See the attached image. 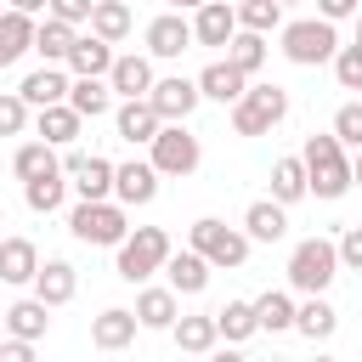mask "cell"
I'll list each match as a JSON object with an SVG mask.
<instances>
[{
    "mask_svg": "<svg viewBox=\"0 0 362 362\" xmlns=\"http://www.w3.org/2000/svg\"><path fill=\"white\" fill-rule=\"evenodd\" d=\"M300 164H305V198H345L351 192V158L334 136H305L300 147Z\"/></svg>",
    "mask_w": 362,
    "mask_h": 362,
    "instance_id": "1",
    "label": "cell"
},
{
    "mask_svg": "<svg viewBox=\"0 0 362 362\" xmlns=\"http://www.w3.org/2000/svg\"><path fill=\"white\" fill-rule=\"evenodd\" d=\"M187 249L215 272H238L243 260H249V238L238 232V226H226V221H215V215H204V221H192L187 226Z\"/></svg>",
    "mask_w": 362,
    "mask_h": 362,
    "instance_id": "2",
    "label": "cell"
},
{
    "mask_svg": "<svg viewBox=\"0 0 362 362\" xmlns=\"http://www.w3.org/2000/svg\"><path fill=\"white\" fill-rule=\"evenodd\" d=\"M339 277V249L334 238H300L288 255V288H300L305 300H322V288Z\"/></svg>",
    "mask_w": 362,
    "mask_h": 362,
    "instance_id": "3",
    "label": "cell"
},
{
    "mask_svg": "<svg viewBox=\"0 0 362 362\" xmlns=\"http://www.w3.org/2000/svg\"><path fill=\"white\" fill-rule=\"evenodd\" d=\"M175 249H170V232L164 226H136L124 243H119V260H113V272L124 277V283H147L153 272H164V260H170Z\"/></svg>",
    "mask_w": 362,
    "mask_h": 362,
    "instance_id": "4",
    "label": "cell"
},
{
    "mask_svg": "<svg viewBox=\"0 0 362 362\" xmlns=\"http://www.w3.org/2000/svg\"><path fill=\"white\" fill-rule=\"evenodd\" d=\"M288 119V90L283 85H249L243 102L232 107V130L238 136H272Z\"/></svg>",
    "mask_w": 362,
    "mask_h": 362,
    "instance_id": "5",
    "label": "cell"
},
{
    "mask_svg": "<svg viewBox=\"0 0 362 362\" xmlns=\"http://www.w3.org/2000/svg\"><path fill=\"white\" fill-rule=\"evenodd\" d=\"M283 57H288L294 68L334 62V57H339V34H334L328 23H317V17H294V23H283Z\"/></svg>",
    "mask_w": 362,
    "mask_h": 362,
    "instance_id": "6",
    "label": "cell"
},
{
    "mask_svg": "<svg viewBox=\"0 0 362 362\" xmlns=\"http://www.w3.org/2000/svg\"><path fill=\"white\" fill-rule=\"evenodd\" d=\"M68 232L79 243H96V249H119L130 238V215L119 204H74L68 209Z\"/></svg>",
    "mask_w": 362,
    "mask_h": 362,
    "instance_id": "7",
    "label": "cell"
},
{
    "mask_svg": "<svg viewBox=\"0 0 362 362\" xmlns=\"http://www.w3.org/2000/svg\"><path fill=\"white\" fill-rule=\"evenodd\" d=\"M198 158H204V147H198V136L187 130V124H164L158 136H153V175H192L198 170Z\"/></svg>",
    "mask_w": 362,
    "mask_h": 362,
    "instance_id": "8",
    "label": "cell"
},
{
    "mask_svg": "<svg viewBox=\"0 0 362 362\" xmlns=\"http://www.w3.org/2000/svg\"><path fill=\"white\" fill-rule=\"evenodd\" d=\"M198 102H204V96H198V85H192V79H181V74H170V79H158V85L147 90V107L158 113V124H187Z\"/></svg>",
    "mask_w": 362,
    "mask_h": 362,
    "instance_id": "9",
    "label": "cell"
},
{
    "mask_svg": "<svg viewBox=\"0 0 362 362\" xmlns=\"http://www.w3.org/2000/svg\"><path fill=\"white\" fill-rule=\"evenodd\" d=\"M181 51H192V17L158 11V17L147 23V62H170V57H181Z\"/></svg>",
    "mask_w": 362,
    "mask_h": 362,
    "instance_id": "10",
    "label": "cell"
},
{
    "mask_svg": "<svg viewBox=\"0 0 362 362\" xmlns=\"http://www.w3.org/2000/svg\"><path fill=\"white\" fill-rule=\"evenodd\" d=\"M153 85H158V74H153V62H147L141 51L113 57V68H107V90H113V96H124V102H147Z\"/></svg>",
    "mask_w": 362,
    "mask_h": 362,
    "instance_id": "11",
    "label": "cell"
},
{
    "mask_svg": "<svg viewBox=\"0 0 362 362\" xmlns=\"http://www.w3.org/2000/svg\"><path fill=\"white\" fill-rule=\"evenodd\" d=\"M158 198V175L147 158H130V164H113V204L119 209H141Z\"/></svg>",
    "mask_w": 362,
    "mask_h": 362,
    "instance_id": "12",
    "label": "cell"
},
{
    "mask_svg": "<svg viewBox=\"0 0 362 362\" xmlns=\"http://www.w3.org/2000/svg\"><path fill=\"white\" fill-rule=\"evenodd\" d=\"M68 68H34L23 85H17V96H23V107L28 113H45V107H62L68 102Z\"/></svg>",
    "mask_w": 362,
    "mask_h": 362,
    "instance_id": "13",
    "label": "cell"
},
{
    "mask_svg": "<svg viewBox=\"0 0 362 362\" xmlns=\"http://www.w3.org/2000/svg\"><path fill=\"white\" fill-rule=\"evenodd\" d=\"M74 288H79L74 260H40V272H34V300H40L45 311L68 305V300H74Z\"/></svg>",
    "mask_w": 362,
    "mask_h": 362,
    "instance_id": "14",
    "label": "cell"
},
{
    "mask_svg": "<svg viewBox=\"0 0 362 362\" xmlns=\"http://www.w3.org/2000/svg\"><path fill=\"white\" fill-rule=\"evenodd\" d=\"M113 57H119L113 45H102L96 34H79L62 68H68V79H107V68H113Z\"/></svg>",
    "mask_w": 362,
    "mask_h": 362,
    "instance_id": "15",
    "label": "cell"
},
{
    "mask_svg": "<svg viewBox=\"0 0 362 362\" xmlns=\"http://www.w3.org/2000/svg\"><path fill=\"white\" fill-rule=\"evenodd\" d=\"M192 85H198V96H204V102H226V107H238V102H243V90H249V79H243L226 57H221V62H209Z\"/></svg>",
    "mask_w": 362,
    "mask_h": 362,
    "instance_id": "16",
    "label": "cell"
},
{
    "mask_svg": "<svg viewBox=\"0 0 362 362\" xmlns=\"http://www.w3.org/2000/svg\"><path fill=\"white\" fill-rule=\"evenodd\" d=\"M136 334H141V322H136L124 305H107V311L90 317V345H96V351H124Z\"/></svg>",
    "mask_w": 362,
    "mask_h": 362,
    "instance_id": "17",
    "label": "cell"
},
{
    "mask_svg": "<svg viewBox=\"0 0 362 362\" xmlns=\"http://www.w3.org/2000/svg\"><path fill=\"white\" fill-rule=\"evenodd\" d=\"M232 34H238V11H232L226 0L198 6V17H192V45H232Z\"/></svg>",
    "mask_w": 362,
    "mask_h": 362,
    "instance_id": "18",
    "label": "cell"
},
{
    "mask_svg": "<svg viewBox=\"0 0 362 362\" xmlns=\"http://www.w3.org/2000/svg\"><path fill=\"white\" fill-rule=\"evenodd\" d=\"M74 192H79V204H113V158H102V153H90L74 175Z\"/></svg>",
    "mask_w": 362,
    "mask_h": 362,
    "instance_id": "19",
    "label": "cell"
},
{
    "mask_svg": "<svg viewBox=\"0 0 362 362\" xmlns=\"http://www.w3.org/2000/svg\"><path fill=\"white\" fill-rule=\"evenodd\" d=\"M130 317L141 322V328H175V317H181V300L170 294V288H158V283H147L141 294H136V305H130Z\"/></svg>",
    "mask_w": 362,
    "mask_h": 362,
    "instance_id": "20",
    "label": "cell"
},
{
    "mask_svg": "<svg viewBox=\"0 0 362 362\" xmlns=\"http://www.w3.org/2000/svg\"><path fill=\"white\" fill-rule=\"evenodd\" d=\"M249 243H277L283 232H288V209H277L272 198H255L249 209H243V226H238Z\"/></svg>",
    "mask_w": 362,
    "mask_h": 362,
    "instance_id": "21",
    "label": "cell"
},
{
    "mask_svg": "<svg viewBox=\"0 0 362 362\" xmlns=\"http://www.w3.org/2000/svg\"><path fill=\"white\" fill-rule=\"evenodd\" d=\"M164 277H170L164 288H170L175 300H181V294H204V288H209V266H204L192 249H175V255L164 260Z\"/></svg>",
    "mask_w": 362,
    "mask_h": 362,
    "instance_id": "22",
    "label": "cell"
},
{
    "mask_svg": "<svg viewBox=\"0 0 362 362\" xmlns=\"http://www.w3.org/2000/svg\"><path fill=\"white\" fill-rule=\"evenodd\" d=\"M34 130H40V141L57 153V147H74L79 141V130H85V119L62 102V107H45V113H34Z\"/></svg>",
    "mask_w": 362,
    "mask_h": 362,
    "instance_id": "23",
    "label": "cell"
},
{
    "mask_svg": "<svg viewBox=\"0 0 362 362\" xmlns=\"http://www.w3.org/2000/svg\"><path fill=\"white\" fill-rule=\"evenodd\" d=\"M34 272H40V249L28 243V238H0V283H34Z\"/></svg>",
    "mask_w": 362,
    "mask_h": 362,
    "instance_id": "24",
    "label": "cell"
},
{
    "mask_svg": "<svg viewBox=\"0 0 362 362\" xmlns=\"http://www.w3.org/2000/svg\"><path fill=\"white\" fill-rule=\"evenodd\" d=\"M45 328H51V311H45L40 300H17V305H6V334H11V339L40 345V339H45Z\"/></svg>",
    "mask_w": 362,
    "mask_h": 362,
    "instance_id": "25",
    "label": "cell"
},
{
    "mask_svg": "<svg viewBox=\"0 0 362 362\" xmlns=\"http://www.w3.org/2000/svg\"><path fill=\"white\" fill-rule=\"evenodd\" d=\"M113 124H119V136H124L130 147H136V141H147V147H153V136L164 130V124H158V113H153L147 102H119V107H113Z\"/></svg>",
    "mask_w": 362,
    "mask_h": 362,
    "instance_id": "26",
    "label": "cell"
},
{
    "mask_svg": "<svg viewBox=\"0 0 362 362\" xmlns=\"http://www.w3.org/2000/svg\"><path fill=\"white\" fill-rule=\"evenodd\" d=\"M249 305H255V328H260V334H283V328H294V294L266 288V294H255Z\"/></svg>",
    "mask_w": 362,
    "mask_h": 362,
    "instance_id": "27",
    "label": "cell"
},
{
    "mask_svg": "<svg viewBox=\"0 0 362 362\" xmlns=\"http://www.w3.org/2000/svg\"><path fill=\"white\" fill-rule=\"evenodd\" d=\"M170 339H175V351H192V356H209L215 351V317L209 311H198V317H175V328H170Z\"/></svg>",
    "mask_w": 362,
    "mask_h": 362,
    "instance_id": "28",
    "label": "cell"
},
{
    "mask_svg": "<svg viewBox=\"0 0 362 362\" xmlns=\"http://www.w3.org/2000/svg\"><path fill=\"white\" fill-rule=\"evenodd\" d=\"M23 51H34V17H23L11 6V11H0V68H11Z\"/></svg>",
    "mask_w": 362,
    "mask_h": 362,
    "instance_id": "29",
    "label": "cell"
},
{
    "mask_svg": "<svg viewBox=\"0 0 362 362\" xmlns=\"http://www.w3.org/2000/svg\"><path fill=\"white\" fill-rule=\"evenodd\" d=\"M130 28H136V17H130L124 0H96V11H90V34H96L102 45H119Z\"/></svg>",
    "mask_w": 362,
    "mask_h": 362,
    "instance_id": "30",
    "label": "cell"
},
{
    "mask_svg": "<svg viewBox=\"0 0 362 362\" xmlns=\"http://www.w3.org/2000/svg\"><path fill=\"white\" fill-rule=\"evenodd\" d=\"M74 40H79V28H62V23H51V17L34 23V51L45 57V68H62L68 51H74Z\"/></svg>",
    "mask_w": 362,
    "mask_h": 362,
    "instance_id": "31",
    "label": "cell"
},
{
    "mask_svg": "<svg viewBox=\"0 0 362 362\" xmlns=\"http://www.w3.org/2000/svg\"><path fill=\"white\" fill-rule=\"evenodd\" d=\"M68 107H74L79 119H102V113H113V90H107V79H74V85H68Z\"/></svg>",
    "mask_w": 362,
    "mask_h": 362,
    "instance_id": "32",
    "label": "cell"
},
{
    "mask_svg": "<svg viewBox=\"0 0 362 362\" xmlns=\"http://www.w3.org/2000/svg\"><path fill=\"white\" fill-rule=\"evenodd\" d=\"M11 170H17V181L28 187V181H40V175H57V170H62V158H57L45 141H23V147L11 153Z\"/></svg>",
    "mask_w": 362,
    "mask_h": 362,
    "instance_id": "33",
    "label": "cell"
},
{
    "mask_svg": "<svg viewBox=\"0 0 362 362\" xmlns=\"http://www.w3.org/2000/svg\"><path fill=\"white\" fill-rule=\"evenodd\" d=\"M209 317H215V334H221L226 345H243L249 334H260V328H255V305H249V300H226V305H221V311H209Z\"/></svg>",
    "mask_w": 362,
    "mask_h": 362,
    "instance_id": "34",
    "label": "cell"
},
{
    "mask_svg": "<svg viewBox=\"0 0 362 362\" xmlns=\"http://www.w3.org/2000/svg\"><path fill=\"white\" fill-rule=\"evenodd\" d=\"M300 198H305V164H300V158H277V164H272V204L288 209V204H300Z\"/></svg>",
    "mask_w": 362,
    "mask_h": 362,
    "instance_id": "35",
    "label": "cell"
},
{
    "mask_svg": "<svg viewBox=\"0 0 362 362\" xmlns=\"http://www.w3.org/2000/svg\"><path fill=\"white\" fill-rule=\"evenodd\" d=\"M294 328H300L311 345H322V339L339 328V311H334L328 300H305V305H294Z\"/></svg>",
    "mask_w": 362,
    "mask_h": 362,
    "instance_id": "36",
    "label": "cell"
},
{
    "mask_svg": "<svg viewBox=\"0 0 362 362\" xmlns=\"http://www.w3.org/2000/svg\"><path fill=\"white\" fill-rule=\"evenodd\" d=\"M232 11H238V28H243V34H260V40H266L272 28H283V6H277V0H243V6H232Z\"/></svg>",
    "mask_w": 362,
    "mask_h": 362,
    "instance_id": "37",
    "label": "cell"
},
{
    "mask_svg": "<svg viewBox=\"0 0 362 362\" xmlns=\"http://www.w3.org/2000/svg\"><path fill=\"white\" fill-rule=\"evenodd\" d=\"M62 198H68V175H62V170H57V175H40V181H28V187H23V204H28L34 215L62 209Z\"/></svg>",
    "mask_w": 362,
    "mask_h": 362,
    "instance_id": "38",
    "label": "cell"
},
{
    "mask_svg": "<svg viewBox=\"0 0 362 362\" xmlns=\"http://www.w3.org/2000/svg\"><path fill=\"white\" fill-rule=\"evenodd\" d=\"M226 62H232L243 79H249V74H260V62H266V40L238 28V34H232V45H226Z\"/></svg>",
    "mask_w": 362,
    "mask_h": 362,
    "instance_id": "39",
    "label": "cell"
},
{
    "mask_svg": "<svg viewBox=\"0 0 362 362\" xmlns=\"http://www.w3.org/2000/svg\"><path fill=\"white\" fill-rule=\"evenodd\" d=\"M339 147H356L362 153V102H345L339 113H334V130H328Z\"/></svg>",
    "mask_w": 362,
    "mask_h": 362,
    "instance_id": "40",
    "label": "cell"
},
{
    "mask_svg": "<svg viewBox=\"0 0 362 362\" xmlns=\"http://www.w3.org/2000/svg\"><path fill=\"white\" fill-rule=\"evenodd\" d=\"M334 79H339V90H362V45H339Z\"/></svg>",
    "mask_w": 362,
    "mask_h": 362,
    "instance_id": "41",
    "label": "cell"
},
{
    "mask_svg": "<svg viewBox=\"0 0 362 362\" xmlns=\"http://www.w3.org/2000/svg\"><path fill=\"white\" fill-rule=\"evenodd\" d=\"M90 11H96V0H51V6H45V17H51V23H62V28L90 23Z\"/></svg>",
    "mask_w": 362,
    "mask_h": 362,
    "instance_id": "42",
    "label": "cell"
},
{
    "mask_svg": "<svg viewBox=\"0 0 362 362\" xmlns=\"http://www.w3.org/2000/svg\"><path fill=\"white\" fill-rule=\"evenodd\" d=\"M28 130V107L17 90H0V136H23Z\"/></svg>",
    "mask_w": 362,
    "mask_h": 362,
    "instance_id": "43",
    "label": "cell"
},
{
    "mask_svg": "<svg viewBox=\"0 0 362 362\" xmlns=\"http://www.w3.org/2000/svg\"><path fill=\"white\" fill-rule=\"evenodd\" d=\"M334 249H339V272H362V226H345Z\"/></svg>",
    "mask_w": 362,
    "mask_h": 362,
    "instance_id": "44",
    "label": "cell"
},
{
    "mask_svg": "<svg viewBox=\"0 0 362 362\" xmlns=\"http://www.w3.org/2000/svg\"><path fill=\"white\" fill-rule=\"evenodd\" d=\"M345 17H356V0H322V6H317V23H328V28L345 23Z\"/></svg>",
    "mask_w": 362,
    "mask_h": 362,
    "instance_id": "45",
    "label": "cell"
},
{
    "mask_svg": "<svg viewBox=\"0 0 362 362\" xmlns=\"http://www.w3.org/2000/svg\"><path fill=\"white\" fill-rule=\"evenodd\" d=\"M0 362H34V345H23V339H0Z\"/></svg>",
    "mask_w": 362,
    "mask_h": 362,
    "instance_id": "46",
    "label": "cell"
},
{
    "mask_svg": "<svg viewBox=\"0 0 362 362\" xmlns=\"http://www.w3.org/2000/svg\"><path fill=\"white\" fill-rule=\"evenodd\" d=\"M209 362H249V356H243V351H238V345H226V351H221V345H215V351H209Z\"/></svg>",
    "mask_w": 362,
    "mask_h": 362,
    "instance_id": "47",
    "label": "cell"
},
{
    "mask_svg": "<svg viewBox=\"0 0 362 362\" xmlns=\"http://www.w3.org/2000/svg\"><path fill=\"white\" fill-rule=\"evenodd\" d=\"M351 187H362V153H356V164H351Z\"/></svg>",
    "mask_w": 362,
    "mask_h": 362,
    "instance_id": "48",
    "label": "cell"
},
{
    "mask_svg": "<svg viewBox=\"0 0 362 362\" xmlns=\"http://www.w3.org/2000/svg\"><path fill=\"white\" fill-rule=\"evenodd\" d=\"M356 45H362V11H356Z\"/></svg>",
    "mask_w": 362,
    "mask_h": 362,
    "instance_id": "49",
    "label": "cell"
},
{
    "mask_svg": "<svg viewBox=\"0 0 362 362\" xmlns=\"http://www.w3.org/2000/svg\"><path fill=\"white\" fill-rule=\"evenodd\" d=\"M266 362H288V356H266Z\"/></svg>",
    "mask_w": 362,
    "mask_h": 362,
    "instance_id": "50",
    "label": "cell"
},
{
    "mask_svg": "<svg viewBox=\"0 0 362 362\" xmlns=\"http://www.w3.org/2000/svg\"><path fill=\"white\" fill-rule=\"evenodd\" d=\"M317 362H334V356H317Z\"/></svg>",
    "mask_w": 362,
    "mask_h": 362,
    "instance_id": "51",
    "label": "cell"
}]
</instances>
